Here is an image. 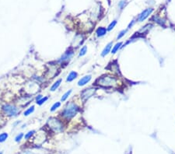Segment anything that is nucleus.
<instances>
[{
  "mask_svg": "<svg viewBox=\"0 0 175 154\" xmlns=\"http://www.w3.org/2000/svg\"><path fill=\"white\" fill-rule=\"evenodd\" d=\"M79 111V107L74 103H69L61 112V116L69 120L74 117Z\"/></svg>",
  "mask_w": 175,
  "mask_h": 154,
  "instance_id": "1",
  "label": "nucleus"
},
{
  "mask_svg": "<svg viewBox=\"0 0 175 154\" xmlns=\"http://www.w3.org/2000/svg\"><path fill=\"white\" fill-rule=\"evenodd\" d=\"M96 83L100 86H104V87H114L117 86L118 80L116 78L113 76L105 75V76L99 78Z\"/></svg>",
  "mask_w": 175,
  "mask_h": 154,
  "instance_id": "2",
  "label": "nucleus"
},
{
  "mask_svg": "<svg viewBox=\"0 0 175 154\" xmlns=\"http://www.w3.org/2000/svg\"><path fill=\"white\" fill-rule=\"evenodd\" d=\"M2 111L5 115L9 117L16 116L19 113V109L16 106L12 104H5L2 107Z\"/></svg>",
  "mask_w": 175,
  "mask_h": 154,
  "instance_id": "3",
  "label": "nucleus"
},
{
  "mask_svg": "<svg viewBox=\"0 0 175 154\" xmlns=\"http://www.w3.org/2000/svg\"><path fill=\"white\" fill-rule=\"evenodd\" d=\"M47 125H48L49 128H51L55 131H61L63 129L62 123L59 121V120L55 118V117H52V118L48 119Z\"/></svg>",
  "mask_w": 175,
  "mask_h": 154,
  "instance_id": "4",
  "label": "nucleus"
},
{
  "mask_svg": "<svg viewBox=\"0 0 175 154\" xmlns=\"http://www.w3.org/2000/svg\"><path fill=\"white\" fill-rule=\"evenodd\" d=\"M95 92H96V89H94V88L86 89L81 93V97H82V98H83V100L85 101V100H88L89 98H90L92 96H94Z\"/></svg>",
  "mask_w": 175,
  "mask_h": 154,
  "instance_id": "5",
  "label": "nucleus"
},
{
  "mask_svg": "<svg viewBox=\"0 0 175 154\" xmlns=\"http://www.w3.org/2000/svg\"><path fill=\"white\" fill-rule=\"evenodd\" d=\"M153 9H152V8H148V9H146L145 10H143L142 13H141L139 16H138L137 17V19L139 22H143L146 18H148L149 15L153 13Z\"/></svg>",
  "mask_w": 175,
  "mask_h": 154,
  "instance_id": "6",
  "label": "nucleus"
},
{
  "mask_svg": "<svg viewBox=\"0 0 175 154\" xmlns=\"http://www.w3.org/2000/svg\"><path fill=\"white\" fill-rule=\"evenodd\" d=\"M73 55H74L73 51H67L66 52H65L63 55L60 58L59 61H60V62H64V61H69L71 59V58L73 56Z\"/></svg>",
  "mask_w": 175,
  "mask_h": 154,
  "instance_id": "7",
  "label": "nucleus"
},
{
  "mask_svg": "<svg viewBox=\"0 0 175 154\" xmlns=\"http://www.w3.org/2000/svg\"><path fill=\"white\" fill-rule=\"evenodd\" d=\"M92 79V75H86L85 76H83V78H81V79L79 80L78 82V86H83L86 85L87 83H88L90 80Z\"/></svg>",
  "mask_w": 175,
  "mask_h": 154,
  "instance_id": "8",
  "label": "nucleus"
},
{
  "mask_svg": "<svg viewBox=\"0 0 175 154\" xmlns=\"http://www.w3.org/2000/svg\"><path fill=\"white\" fill-rule=\"evenodd\" d=\"M112 46H113V42H109V43L105 46V47L104 48L102 52H101V56H102V57H105L106 55H108L111 51Z\"/></svg>",
  "mask_w": 175,
  "mask_h": 154,
  "instance_id": "9",
  "label": "nucleus"
},
{
  "mask_svg": "<svg viewBox=\"0 0 175 154\" xmlns=\"http://www.w3.org/2000/svg\"><path fill=\"white\" fill-rule=\"evenodd\" d=\"M107 33H108V30H107V28L104 27H98L97 30H96V34H97L98 37H104V35L107 34Z\"/></svg>",
  "mask_w": 175,
  "mask_h": 154,
  "instance_id": "10",
  "label": "nucleus"
},
{
  "mask_svg": "<svg viewBox=\"0 0 175 154\" xmlns=\"http://www.w3.org/2000/svg\"><path fill=\"white\" fill-rule=\"evenodd\" d=\"M78 76V73L75 71H72L69 72V74L68 75V76L66 78V81L67 82H72L75 79H76Z\"/></svg>",
  "mask_w": 175,
  "mask_h": 154,
  "instance_id": "11",
  "label": "nucleus"
},
{
  "mask_svg": "<svg viewBox=\"0 0 175 154\" xmlns=\"http://www.w3.org/2000/svg\"><path fill=\"white\" fill-rule=\"evenodd\" d=\"M121 45H122V42H118V43H117L114 47H113L112 50L111 51V54H112V55L116 54V53L118 52V50H119L120 48H121Z\"/></svg>",
  "mask_w": 175,
  "mask_h": 154,
  "instance_id": "12",
  "label": "nucleus"
},
{
  "mask_svg": "<svg viewBox=\"0 0 175 154\" xmlns=\"http://www.w3.org/2000/svg\"><path fill=\"white\" fill-rule=\"evenodd\" d=\"M62 82V79H58L57 81H56V82L53 84V85L52 86V87H51V91H55L56 89H57L58 87H59V86L61 85V83Z\"/></svg>",
  "mask_w": 175,
  "mask_h": 154,
  "instance_id": "13",
  "label": "nucleus"
},
{
  "mask_svg": "<svg viewBox=\"0 0 175 154\" xmlns=\"http://www.w3.org/2000/svg\"><path fill=\"white\" fill-rule=\"evenodd\" d=\"M72 91V89H69V90H68L67 92H66V93H65L63 94V96L61 97V102L66 101V100L68 99V98H69V97L70 96V94H71Z\"/></svg>",
  "mask_w": 175,
  "mask_h": 154,
  "instance_id": "14",
  "label": "nucleus"
},
{
  "mask_svg": "<svg viewBox=\"0 0 175 154\" xmlns=\"http://www.w3.org/2000/svg\"><path fill=\"white\" fill-rule=\"evenodd\" d=\"M33 111H34V106H31V107L27 109V110L24 111V115L28 116V115H30V114H31V113H33Z\"/></svg>",
  "mask_w": 175,
  "mask_h": 154,
  "instance_id": "15",
  "label": "nucleus"
},
{
  "mask_svg": "<svg viewBox=\"0 0 175 154\" xmlns=\"http://www.w3.org/2000/svg\"><path fill=\"white\" fill-rule=\"evenodd\" d=\"M128 29H125V30H122L121 31H120V33H118V36H117V40H119V39L122 38L126 34V33L128 32Z\"/></svg>",
  "mask_w": 175,
  "mask_h": 154,
  "instance_id": "16",
  "label": "nucleus"
},
{
  "mask_svg": "<svg viewBox=\"0 0 175 154\" xmlns=\"http://www.w3.org/2000/svg\"><path fill=\"white\" fill-rule=\"evenodd\" d=\"M116 24H117V20H113L111 23L109 24V26L108 27V28H107L108 31H111V30H112L114 28V27L116 26Z\"/></svg>",
  "mask_w": 175,
  "mask_h": 154,
  "instance_id": "17",
  "label": "nucleus"
},
{
  "mask_svg": "<svg viewBox=\"0 0 175 154\" xmlns=\"http://www.w3.org/2000/svg\"><path fill=\"white\" fill-rule=\"evenodd\" d=\"M87 52V47L86 46H83L80 51V54H79V57H82V56L85 55Z\"/></svg>",
  "mask_w": 175,
  "mask_h": 154,
  "instance_id": "18",
  "label": "nucleus"
},
{
  "mask_svg": "<svg viewBox=\"0 0 175 154\" xmlns=\"http://www.w3.org/2000/svg\"><path fill=\"white\" fill-rule=\"evenodd\" d=\"M60 106H61V103L60 102H56V103H55L52 106V107H51V111L53 112V111H56L59 107H60Z\"/></svg>",
  "mask_w": 175,
  "mask_h": 154,
  "instance_id": "19",
  "label": "nucleus"
},
{
  "mask_svg": "<svg viewBox=\"0 0 175 154\" xmlns=\"http://www.w3.org/2000/svg\"><path fill=\"white\" fill-rule=\"evenodd\" d=\"M7 138H8V134L7 133L3 132V133L0 134V142H5V140L7 139Z\"/></svg>",
  "mask_w": 175,
  "mask_h": 154,
  "instance_id": "20",
  "label": "nucleus"
},
{
  "mask_svg": "<svg viewBox=\"0 0 175 154\" xmlns=\"http://www.w3.org/2000/svg\"><path fill=\"white\" fill-rule=\"evenodd\" d=\"M47 100H48V97H42L41 100H39L38 101H37V103H38V105H41V104H43L44 103L46 102Z\"/></svg>",
  "mask_w": 175,
  "mask_h": 154,
  "instance_id": "21",
  "label": "nucleus"
},
{
  "mask_svg": "<svg viewBox=\"0 0 175 154\" xmlns=\"http://www.w3.org/2000/svg\"><path fill=\"white\" fill-rule=\"evenodd\" d=\"M126 5V2L125 0H121L120 2L118 3V7L120 8V9H122L124 7H125V5Z\"/></svg>",
  "mask_w": 175,
  "mask_h": 154,
  "instance_id": "22",
  "label": "nucleus"
},
{
  "mask_svg": "<svg viewBox=\"0 0 175 154\" xmlns=\"http://www.w3.org/2000/svg\"><path fill=\"white\" fill-rule=\"evenodd\" d=\"M35 131H28V132L26 134V135H25V139H30V137H31L33 135V133H34Z\"/></svg>",
  "mask_w": 175,
  "mask_h": 154,
  "instance_id": "23",
  "label": "nucleus"
},
{
  "mask_svg": "<svg viewBox=\"0 0 175 154\" xmlns=\"http://www.w3.org/2000/svg\"><path fill=\"white\" fill-rule=\"evenodd\" d=\"M23 137H24V134H23V133H19V135H17L16 136L15 141H16V142H19V141H20V140L22 139Z\"/></svg>",
  "mask_w": 175,
  "mask_h": 154,
  "instance_id": "24",
  "label": "nucleus"
},
{
  "mask_svg": "<svg viewBox=\"0 0 175 154\" xmlns=\"http://www.w3.org/2000/svg\"><path fill=\"white\" fill-rule=\"evenodd\" d=\"M135 20H132V23H129L128 27V29H130L131 27H133V25L135 24Z\"/></svg>",
  "mask_w": 175,
  "mask_h": 154,
  "instance_id": "25",
  "label": "nucleus"
},
{
  "mask_svg": "<svg viewBox=\"0 0 175 154\" xmlns=\"http://www.w3.org/2000/svg\"><path fill=\"white\" fill-rule=\"evenodd\" d=\"M42 98V95H38V97H37V98H36V100H37V101H38L39 100H41Z\"/></svg>",
  "mask_w": 175,
  "mask_h": 154,
  "instance_id": "26",
  "label": "nucleus"
},
{
  "mask_svg": "<svg viewBox=\"0 0 175 154\" xmlns=\"http://www.w3.org/2000/svg\"><path fill=\"white\" fill-rule=\"evenodd\" d=\"M0 154H2V153H0Z\"/></svg>",
  "mask_w": 175,
  "mask_h": 154,
  "instance_id": "27",
  "label": "nucleus"
}]
</instances>
